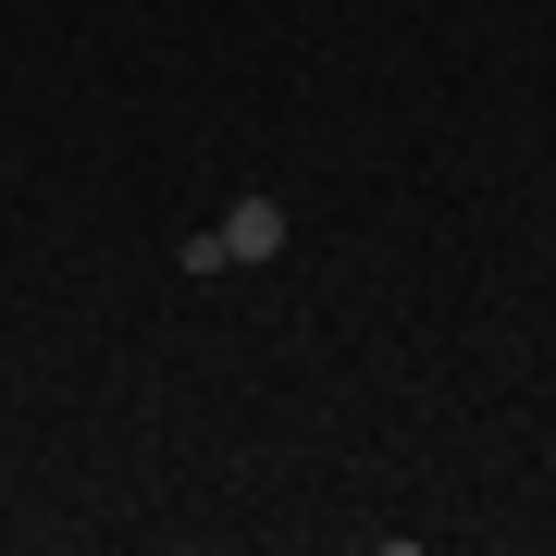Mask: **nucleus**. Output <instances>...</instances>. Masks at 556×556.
Masks as SVG:
<instances>
[{"label":"nucleus","instance_id":"obj_1","mask_svg":"<svg viewBox=\"0 0 556 556\" xmlns=\"http://www.w3.org/2000/svg\"><path fill=\"white\" fill-rule=\"evenodd\" d=\"M285 248V199H236L223 211V260H273Z\"/></svg>","mask_w":556,"mask_h":556}]
</instances>
